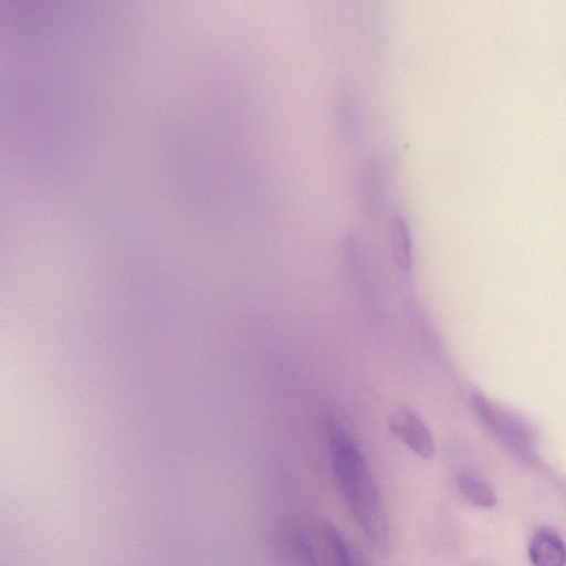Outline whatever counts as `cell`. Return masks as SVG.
Here are the masks:
<instances>
[{
    "label": "cell",
    "instance_id": "6da1fadb",
    "mask_svg": "<svg viewBox=\"0 0 566 566\" xmlns=\"http://www.w3.org/2000/svg\"><path fill=\"white\" fill-rule=\"evenodd\" d=\"M326 428L334 475L346 505L373 547L387 554L390 548L388 518L365 457L333 416L327 418Z\"/></svg>",
    "mask_w": 566,
    "mask_h": 566
},
{
    "label": "cell",
    "instance_id": "52a82bcc",
    "mask_svg": "<svg viewBox=\"0 0 566 566\" xmlns=\"http://www.w3.org/2000/svg\"><path fill=\"white\" fill-rule=\"evenodd\" d=\"M455 486L461 496L475 507L490 509L497 503L494 491L472 473H459L455 479Z\"/></svg>",
    "mask_w": 566,
    "mask_h": 566
},
{
    "label": "cell",
    "instance_id": "7a4b0ae2",
    "mask_svg": "<svg viewBox=\"0 0 566 566\" xmlns=\"http://www.w3.org/2000/svg\"><path fill=\"white\" fill-rule=\"evenodd\" d=\"M471 406L480 424L512 453L524 460L534 457L532 433L524 422L478 392L472 395Z\"/></svg>",
    "mask_w": 566,
    "mask_h": 566
},
{
    "label": "cell",
    "instance_id": "8992f818",
    "mask_svg": "<svg viewBox=\"0 0 566 566\" xmlns=\"http://www.w3.org/2000/svg\"><path fill=\"white\" fill-rule=\"evenodd\" d=\"M389 241L392 258L398 269L403 273L410 272L412 268V243L408 222L400 213H395L390 218Z\"/></svg>",
    "mask_w": 566,
    "mask_h": 566
},
{
    "label": "cell",
    "instance_id": "3957f363",
    "mask_svg": "<svg viewBox=\"0 0 566 566\" xmlns=\"http://www.w3.org/2000/svg\"><path fill=\"white\" fill-rule=\"evenodd\" d=\"M390 432L410 451L423 459H431L436 446L430 430L411 408L400 406L388 417Z\"/></svg>",
    "mask_w": 566,
    "mask_h": 566
},
{
    "label": "cell",
    "instance_id": "9c48e42d",
    "mask_svg": "<svg viewBox=\"0 0 566 566\" xmlns=\"http://www.w3.org/2000/svg\"><path fill=\"white\" fill-rule=\"evenodd\" d=\"M327 542L334 552L335 559L338 566H354L353 556L350 551L339 534V532L331 524L325 528Z\"/></svg>",
    "mask_w": 566,
    "mask_h": 566
},
{
    "label": "cell",
    "instance_id": "5b68a950",
    "mask_svg": "<svg viewBox=\"0 0 566 566\" xmlns=\"http://www.w3.org/2000/svg\"><path fill=\"white\" fill-rule=\"evenodd\" d=\"M359 195L360 200L370 213L381 208L385 193V174L379 163H367L359 175Z\"/></svg>",
    "mask_w": 566,
    "mask_h": 566
},
{
    "label": "cell",
    "instance_id": "ba28073f",
    "mask_svg": "<svg viewBox=\"0 0 566 566\" xmlns=\"http://www.w3.org/2000/svg\"><path fill=\"white\" fill-rule=\"evenodd\" d=\"M337 118L338 125L344 134L352 137L356 130V104L353 99V96L348 93H340L337 98Z\"/></svg>",
    "mask_w": 566,
    "mask_h": 566
},
{
    "label": "cell",
    "instance_id": "277c9868",
    "mask_svg": "<svg viewBox=\"0 0 566 566\" xmlns=\"http://www.w3.org/2000/svg\"><path fill=\"white\" fill-rule=\"evenodd\" d=\"M527 551L532 566H566V543L551 527L541 526L535 530Z\"/></svg>",
    "mask_w": 566,
    "mask_h": 566
}]
</instances>
